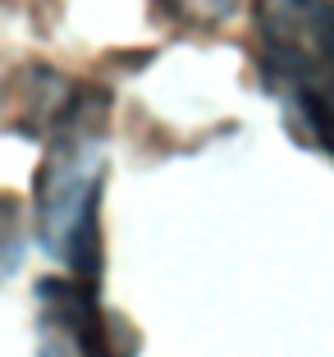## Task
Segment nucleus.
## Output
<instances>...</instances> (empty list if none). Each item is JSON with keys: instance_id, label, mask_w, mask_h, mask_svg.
<instances>
[{"instance_id": "5", "label": "nucleus", "mask_w": 334, "mask_h": 357, "mask_svg": "<svg viewBox=\"0 0 334 357\" xmlns=\"http://www.w3.org/2000/svg\"><path fill=\"white\" fill-rule=\"evenodd\" d=\"M243 0H165V10L183 23H197V28H215L225 23L234 10H238Z\"/></svg>"}, {"instance_id": "2", "label": "nucleus", "mask_w": 334, "mask_h": 357, "mask_svg": "<svg viewBox=\"0 0 334 357\" xmlns=\"http://www.w3.org/2000/svg\"><path fill=\"white\" fill-rule=\"evenodd\" d=\"M257 74L289 133L334 160V0H257Z\"/></svg>"}, {"instance_id": "3", "label": "nucleus", "mask_w": 334, "mask_h": 357, "mask_svg": "<svg viewBox=\"0 0 334 357\" xmlns=\"http://www.w3.org/2000/svg\"><path fill=\"white\" fill-rule=\"evenodd\" d=\"M137 339L105 312L101 284L78 275H46L37 284V357H133Z\"/></svg>"}, {"instance_id": "4", "label": "nucleus", "mask_w": 334, "mask_h": 357, "mask_svg": "<svg viewBox=\"0 0 334 357\" xmlns=\"http://www.w3.org/2000/svg\"><path fill=\"white\" fill-rule=\"evenodd\" d=\"M23 261V211L14 197L0 192V280H10Z\"/></svg>"}, {"instance_id": "1", "label": "nucleus", "mask_w": 334, "mask_h": 357, "mask_svg": "<svg viewBox=\"0 0 334 357\" xmlns=\"http://www.w3.org/2000/svg\"><path fill=\"white\" fill-rule=\"evenodd\" d=\"M105 110L110 96H96L55 133H46V156L32 174V229L42 252L87 284H101Z\"/></svg>"}]
</instances>
